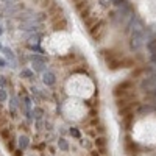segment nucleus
I'll return each instance as SVG.
<instances>
[{"mask_svg": "<svg viewBox=\"0 0 156 156\" xmlns=\"http://www.w3.org/2000/svg\"><path fill=\"white\" fill-rule=\"evenodd\" d=\"M3 50V45H2V42H0V51H2Z\"/></svg>", "mask_w": 156, "mask_h": 156, "instance_id": "nucleus-22", "label": "nucleus"}, {"mask_svg": "<svg viewBox=\"0 0 156 156\" xmlns=\"http://www.w3.org/2000/svg\"><path fill=\"white\" fill-rule=\"evenodd\" d=\"M147 42V34H145V28L142 22L136 17L133 22V27H131V37H129V48L131 51L137 53V51L145 45Z\"/></svg>", "mask_w": 156, "mask_h": 156, "instance_id": "nucleus-1", "label": "nucleus"}, {"mask_svg": "<svg viewBox=\"0 0 156 156\" xmlns=\"http://www.w3.org/2000/svg\"><path fill=\"white\" fill-rule=\"evenodd\" d=\"M51 28H53L55 31H62L67 28V19L66 17H61L58 20H53L51 22Z\"/></svg>", "mask_w": 156, "mask_h": 156, "instance_id": "nucleus-7", "label": "nucleus"}, {"mask_svg": "<svg viewBox=\"0 0 156 156\" xmlns=\"http://www.w3.org/2000/svg\"><path fill=\"white\" fill-rule=\"evenodd\" d=\"M2 2H3L5 5H12V3H17L19 0H2Z\"/></svg>", "mask_w": 156, "mask_h": 156, "instance_id": "nucleus-18", "label": "nucleus"}, {"mask_svg": "<svg viewBox=\"0 0 156 156\" xmlns=\"http://www.w3.org/2000/svg\"><path fill=\"white\" fill-rule=\"evenodd\" d=\"M19 75H20V78H23V80H28V81H33L34 80V70H31L28 67L22 69Z\"/></svg>", "mask_w": 156, "mask_h": 156, "instance_id": "nucleus-8", "label": "nucleus"}, {"mask_svg": "<svg viewBox=\"0 0 156 156\" xmlns=\"http://www.w3.org/2000/svg\"><path fill=\"white\" fill-rule=\"evenodd\" d=\"M105 30H106V28H105V20H100V19H98L87 31H89L90 36H92V39H95V41H100L101 36L105 34Z\"/></svg>", "mask_w": 156, "mask_h": 156, "instance_id": "nucleus-4", "label": "nucleus"}, {"mask_svg": "<svg viewBox=\"0 0 156 156\" xmlns=\"http://www.w3.org/2000/svg\"><path fill=\"white\" fill-rule=\"evenodd\" d=\"M11 87V80H8V78L5 75H0V87Z\"/></svg>", "mask_w": 156, "mask_h": 156, "instance_id": "nucleus-13", "label": "nucleus"}, {"mask_svg": "<svg viewBox=\"0 0 156 156\" xmlns=\"http://www.w3.org/2000/svg\"><path fill=\"white\" fill-rule=\"evenodd\" d=\"M58 147H59L62 151H67V150H69V144H67V140L64 139V137L58 139Z\"/></svg>", "mask_w": 156, "mask_h": 156, "instance_id": "nucleus-11", "label": "nucleus"}, {"mask_svg": "<svg viewBox=\"0 0 156 156\" xmlns=\"http://www.w3.org/2000/svg\"><path fill=\"white\" fill-rule=\"evenodd\" d=\"M2 53L5 55V59L11 62V67H12V69H16V67H17V58H16V55H14V53H12V50H11V48H8V47H3Z\"/></svg>", "mask_w": 156, "mask_h": 156, "instance_id": "nucleus-6", "label": "nucleus"}, {"mask_svg": "<svg viewBox=\"0 0 156 156\" xmlns=\"http://www.w3.org/2000/svg\"><path fill=\"white\" fill-rule=\"evenodd\" d=\"M69 133H70L73 137H76V139L80 137V131H78V128H70V129H69Z\"/></svg>", "mask_w": 156, "mask_h": 156, "instance_id": "nucleus-16", "label": "nucleus"}, {"mask_svg": "<svg viewBox=\"0 0 156 156\" xmlns=\"http://www.w3.org/2000/svg\"><path fill=\"white\" fill-rule=\"evenodd\" d=\"M19 145H20V150H25L28 147V137L27 136H20L19 137Z\"/></svg>", "mask_w": 156, "mask_h": 156, "instance_id": "nucleus-12", "label": "nucleus"}, {"mask_svg": "<svg viewBox=\"0 0 156 156\" xmlns=\"http://www.w3.org/2000/svg\"><path fill=\"white\" fill-rule=\"evenodd\" d=\"M37 3L41 5L45 11H48L53 5H56V0H37Z\"/></svg>", "mask_w": 156, "mask_h": 156, "instance_id": "nucleus-9", "label": "nucleus"}, {"mask_svg": "<svg viewBox=\"0 0 156 156\" xmlns=\"http://www.w3.org/2000/svg\"><path fill=\"white\" fill-rule=\"evenodd\" d=\"M28 59L31 61V67H33L34 72L44 73L45 70H48V69H47V62H48V59H47L44 55H41V53H34V55H30Z\"/></svg>", "mask_w": 156, "mask_h": 156, "instance_id": "nucleus-3", "label": "nucleus"}, {"mask_svg": "<svg viewBox=\"0 0 156 156\" xmlns=\"http://www.w3.org/2000/svg\"><path fill=\"white\" fill-rule=\"evenodd\" d=\"M128 2V0H112V5L114 6H117V8H120L122 5H125Z\"/></svg>", "mask_w": 156, "mask_h": 156, "instance_id": "nucleus-15", "label": "nucleus"}, {"mask_svg": "<svg viewBox=\"0 0 156 156\" xmlns=\"http://www.w3.org/2000/svg\"><path fill=\"white\" fill-rule=\"evenodd\" d=\"M112 94H114L115 98H122V97L133 95L134 94V81L133 80H123L122 83H119V84L114 87Z\"/></svg>", "mask_w": 156, "mask_h": 156, "instance_id": "nucleus-2", "label": "nucleus"}, {"mask_svg": "<svg viewBox=\"0 0 156 156\" xmlns=\"http://www.w3.org/2000/svg\"><path fill=\"white\" fill-rule=\"evenodd\" d=\"M42 81L47 87H51V86H55L56 84V75L51 72V70H45L42 73Z\"/></svg>", "mask_w": 156, "mask_h": 156, "instance_id": "nucleus-5", "label": "nucleus"}, {"mask_svg": "<svg viewBox=\"0 0 156 156\" xmlns=\"http://www.w3.org/2000/svg\"><path fill=\"white\" fill-rule=\"evenodd\" d=\"M12 156H23V150H14L12 151Z\"/></svg>", "mask_w": 156, "mask_h": 156, "instance_id": "nucleus-19", "label": "nucleus"}, {"mask_svg": "<svg viewBox=\"0 0 156 156\" xmlns=\"http://www.w3.org/2000/svg\"><path fill=\"white\" fill-rule=\"evenodd\" d=\"M8 66V61L3 59V58H0V67H6Z\"/></svg>", "mask_w": 156, "mask_h": 156, "instance_id": "nucleus-20", "label": "nucleus"}, {"mask_svg": "<svg viewBox=\"0 0 156 156\" xmlns=\"http://www.w3.org/2000/svg\"><path fill=\"white\" fill-rule=\"evenodd\" d=\"M31 115L36 117L37 120H41V119H42V115H44V109H42V108H39V106H36V108L31 111Z\"/></svg>", "mask_w": 156, "mask_h": 156, "instance_id": "nucleus-10", "label": "nucleus"}, {"mask_svg": "<svg viewBox=\"0 0 156 156\" xmlns=\"http://www.w3.org/2000/svg\"><path fill=\"white\" fill-rule=\"evenodd\" d=\"M8 98H9V95L6 92V89L5 87H0V103H5Z\"/></svg>", "mask_w": 156, "mask_h": 156, "instance_id": "nucleus-14", "label": "nucleus"}, {"mask_svg": "<svg viewBox=\"0 0 156 156\" xmlns=\"http://www.w3.org/2000/svg\"><path fill=\"white\" fill-rule=\"evenodd\" d=\"M3 34V28H2V25H0V36Z\"/></svg>", "mask_w": 156, "mask_h": 156, "instance_id": "nucleus-21", "label": "nucleus"}, {"mask_svg": "<svg viewBox=\"0 0 156 156\" xmlns=\"http://www.w3.org/2000/svg\"><path fill=\"white\" fill-rule=\"evenodd\" d=\"M150 62L153 64V66H156V50L150 51Z\"/></svg>", "mask_w": 156, "mask_h": 156, "instance_id": "nucleus-17", "label": "nucleus"}]
</instances>
